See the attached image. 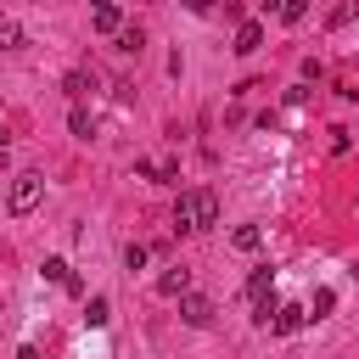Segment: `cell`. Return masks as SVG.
<instances>
[{"instance_id":"obj_1","label":"cell","mask_w":359,"mask_h":359,"mask_svg":"<svg viewBox=\"0 0 359 359\" xmlns=\"http://www.w3.org/2000/svg\"><path fill=\"white\" fill-rule=\"evenodd\" d=\"M174 224H180V230H213V224H219V196H213V191H180Z\"/></svg>"},{"instance_id":"obj_2","label":"cell","mask_w":359,"mask_h":359,"mask_svg":"<svg viewBox=\"0 0 359 359\" xmlns=\"http://www.w3.org/2000/svg\"><path fill=\"white\" fill-rule=\"evenodd\" d=\"M39 202H45V180H39V174H17V180H11V191H6V208L22 219V213H34Z\"/></svg>"},{"instance_id":"obj_3","label":"cell","mask_w":359,"mask_h":359,"mask_svg":"<svg viewBox=\"0 0 359 359\" xmlns=\"http://www.w3.org/2000/svg\"><path fill=\"white\" fill-rule=\"evenodd\" d=\"M213 314H219L213 297H202V292H185V297H180V320H185V325L202 331V325H213Z\"/></svg>"},{"instance_id":"obj_4","label":"cell","mask_w":359,"mask_h":359,"mask_svg":"<svg viewBox=\"0 0 359 359\" xmlns=\"http://www.w3.org/2000/svg\"><path fill=\"white\" fill-rule=\"evenodd\" d=\"M90 22H95V34H118V28H123L118 0H90Z\"/></svg>"},{"instance_id":"obj_5","label":"cell","mask_w":359,"mask_h":359,"mask_svg":"<svg viewBox=\"0 0 359 359\" xmlns=\"http://www.w3.org/2000/svg\"><path fill=\"white\" fill-rule=\"evenodd\" d=\"M135 174H146V180H157V185H174V180H180V163H168V157H163V163L140 157V163H135Z\"/></svg>"},{"instance_id":"obj_6","label":"cell","mask_w":359,"mask_h":359,"mask_svg":"<svg viewBox=\"0 0 359 359\" xmlns=\"http://www.w3.org/2000/svg\"><path fill=\"white\" fill-rule=\"evenodd\" d=\"M157 292H163V297H185V292H191V269H185V264H174V269H163V280H157Z\"/></svg>"},{"instance_id":"obj_7","label":"cell","mask_w":359,"mask_h":359,"mask_svg":"<svg viewBox=\"0 0 359 359\" xmlns=\"http://www.w3.org/2000/svg\"><path fill=\"white\" fill-rule=\"evenodd\" d=\"M303 320H309V309H297V303H280V309H275V320H269V331H280V337H292V331H297Z\"/></svg>"},{"instance_id":"obj_8","label":"cell","mask_w":359,"mask_h":359,"mask_svg":"<svg viewBox=\"0 0 359 359\" xmlns=\"http://www.w3.org/2000/svg\"><path fill=\"white\" fill-rule=\"evenodd\" d=\"M258 45H264V22H241V28H236V45H230V50H236V56H252Z\"/></svg>"},{"instance_id":"obj_9","label":"cell","mask_w":359,"mask_h":359,"mask_svg":"<svg viewBox=\"0 0 359 359\" xmlns=\"http://www.w3.org/2000/svg\"><path fill=\"white\" fill-rule=\"evenodd\" d=\"M230 247H236V252H258V247H264V230H258V224H236V230H230Z\"/></svg>"},{"instance_id":"obj_10","label":"cell","mask_w":359,"mask_h":359,"mask_svg":"<svg viewBox=\"0 0 359 359\" xmlns=\"http://www.w3.org/2000/svg\"><path fill=\"white\" fill-rule=\"evenodd\" d=\"M269 292H275V269H269V264H258V269L247 275V297H269Z\"/></svg>"},{"instance_id":"obj_11","label":"cell","mask_w":359,"mask_h":359,"mask_svg":"<svg viewBox=\"0 0 359 359\" xmlns=\"http://www.w3.org/2000/svg\"><path fill=\"white\" fill-rule=\"evenodd\" d=\"M67 129H73L79 140H95V112H90V107H73V118H67Z\"/></svg>"},{"instance_id":"obj_12","label":"cell","mask_w":359,"mask_h":359,"mask_svg":"<svg viewBox=\"0 0 359 359\" xmlns=\"http://www.w3.org/2000/svg\"><path fill=\"white\" fill-rule=\"evenodd\" d=\"M112 39H118V50H123V56H140V45H146V34H140V28H129V22H123Z\"/></svg>"},{"instance_id":"obj_13","label":"cell","mask_w":359,"mask_h":359,"mask_svg":"<svg viewBox=\"0 0 359 359\" xmlns=\"http://www.w3.org/2000/svg\"><path fill=\"white\" fill-rule=\"evenodd\" d=\"M62 90H67L73 101H84V95H90V73H84V67H73V73L62 79Z\"/></svg>"},{"instance_id":"obj_14","label":"cell","mask_w":359,"mask_h":359,"mask_svg":"<svg viewBox=\"0 0 359 359\" xmlns=\"http://www.w3.org/2000/svg\"><path fill=\"white\" fill-rule=\"evenodd\" d=\"M146 258H151V247H146V241H129V247H123V269H129V275H135V269H146Z\"/></svg>"},{"instance_id":"obj_15","label":"cell","mask_w":359,"mask_h":359,"mask_svg":"<svg viewBox=\"0 0 359 359\" xmlns=\"http://www.w3.org/2000/svg\"><path fill=\"white\" fill-rule=\"evenodd\" d=\"M39 275H45V280H56V286H67V280H73L67 258H45V264H39Z\"/></svg>"},{"instance_id":"obj_16","label":"cell","mask_w":359,"mask_h":359,"mask_svg":"<svg viewBox=\"0 0 359 359\" xmlns=\"http://www.w3.org/2000/svg\"><path fill=\"white\" fill-rule=\"evenodd\" d=\"M84 320H90V325H107V320H112V303H107V297H90V303H84Z\"/></svg>"},{"instance_id":"obj_17","label":"cell","mask_w":359,"mask_h":359,"mask_svg":"<svg viewBox=\"0 0 359 359\" xmlns=\"http://www.w3.org/2000/svg\"><path fill=\"white\" fill-rule=\"evenodd\" d=\"M331 303H337V292H331V286H320V292H314V303H309V314H314V320H325V314H331Z\"/></svg>"},{"instance_id":"obj_18","label":"cell","mask_w":359,"mask_h":359,"mask_svg":"<svg viewBox=\"0 0 359 359\" xmlns=\"http://www.w3.org/2000/svg\"><path fill=\"white\" fill-rule=\"evenodd\" d=\"M275 17H280V22H303V17H309V0H280Z\"/></svg>"},{"instance_id":"obj_19","label":"cell","mask_w":359,"mask_h":359,"mask_svg":"<svg viewBox=\"0 0 359 359\" xmlns=\"http://www.w3.org/2000/svg\"><path fill=\"white\" fill-rule=\"evenodd\" d=\"M342 22H353V0H342V6L331 11V28H342Z\"/></svg>"},{"instance_id":"obj_20","label":"cell","mask_w":359,"mask_h":359,"mask_svg":"<svg viewBox=\"0 0 359 359\" xmlns=\"http://www.w3.org/2000/svg\"><path fill=\"white\" fill-rule=\"evenodd\" d=\"M219 0H185V11H213Z\"/></svg>"},{"instance_id":"obj_21","label":"cell","mask_w":359,"mask_h":359,"mask_svg":"<svg viewBox=\"0 0 359 359\" xmlns=\"http://www.w3.org/2000/svg\"><path fill=\"white\" fill-rule=\"evenodd\" d=\"M17 359H39V348H28V342H22V348H17Z\"/></svg>"},{"instance_id":"obj_22","label":"cell","mask_w":359,"mask_h":359,"mask_svg":"<svg viewBox=\"0 0 359 359\" xmlns=\"http://www.w3.org/2000/svg\"><path fill=\"white\" fill-rule=\"evenodd\" d=\"M264 11H280V0H264Z\"/></svg>"},{"instance_id":"obj_23","label":"cell","mask_w":359,"mask_h":359,"mask_svg":"<svg viewBox=\"0 0 359 359\" xmlns=\"http://www.w3.org/2000/svg\"><path fill=\"white\" fill-rule=\"evenodd\" d=\"M0 157H6V123H0Z\"/></svg>"},{"instance_id":"obj_24","label":"cell","mask_w":359,"mask_h":359,"mask_svg":"<svg viewBox=\"0 0 359 359\" xmlns=\"http://www.w3.org/2000/svg\"><path fill=\"white\" fill-rule=\"evenodd\" d=\"M0 28H6V17H0Z\"/></svg>"}]
</instances>
